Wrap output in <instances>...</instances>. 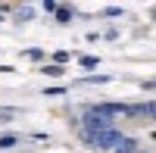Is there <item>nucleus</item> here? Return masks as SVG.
I'll return each mask as SVG.
<instances>
[{
    "label": "nucleus",
    "mask_w": 156,
    "mask_h": 153,
    "mask_svg": "<svg viewBox=\"0 0 156 153\" xmlns=\"http://www.w3.org/2000/svg\"><path fill=\"white\" fill-rule=\"evenodd\" d=\"M41 72H44V75H50V78H59V75H66V69H62V66H56V62H47Z\"/></svg>",
    "instance_id": "nucleus-5"
},
{
    "label": "nucleus",
    "mask_w": 156,
    "mask_h": 153,
    "mask_svg": "<svg viewBox=\"0 0 156 153\" xmlns=\"http://www.w3.org/2000/svg\"><path fill=\"white\" fill-rule=\"evenodd\" d=\"M59 94H66V87H47V97H59Z\"/></svg>",
    "instance_id": "nucleus-10"
},
{
    "label": "nucleus",
    "mask_w": 156,
    "mask_h": 153,
    "mask_svg": "<svg viewBox=\"0 0 156 153\" xmlns=\"http://www.w3.org/2000/svg\"><path fill=\"white\" fill-rule=\"evenodd\" d=\"M137 153H150V150H137Z\"/></svg>",
    "instance_id": "nucleus-14"
},
{
    "label": "nucleus",
    "mask_w": 156,
    "mask_h": 153,
    "mask_svg": "<svg viewBox=\"0 0 156 153\" xmlns=\"http://www.w3.org/2000/svg\"><path fill=\"white\" fill-rule=\"evenodd\" d=\"M19 144V134H0V150H9Z\"/></svg>",
    "instance_id": "nucleus-6"
},
{
    "label": "nucleus",
    "mask_w": 156,
    "mask_h": 153,
    "mask_svg": "<svg viewBox=\"0 0 156 153\" xmlns=\"http://www.w3.org/2000/svg\"><path fill=\"white\" fill-rule=\"evenodd\" d=\"M81 137H84V144L94 147V150H115L125 134H119L115 128H109V131H81Z\"/></svg>",
    "instance_id": "nucleus-1"
},
{
    "label": "nucleus",
    "mask_w": 156,
    "mask_h": 153,
    "mask_svg": "<svg viewBox=\"0 0 156 153\" xmlns=\"http://www.w3.org/2000/svg\"><path fill=\"white\" fill-rule=\"evenodd\" d=\"M25 56H28V59H44V50H28Z\"/></svg>",
    "instance_id": "nucleus-12"
},
{
    "label": "nucleus",
    "mask_w": 156,
    "mask_h": 153,
    "mask_svg": "<svg viewBox=\"0 0 156 153\" xmlns=\"http://www.w3.org/2000/svg\"><path fill=\"white\" fill-rule=\"evenodd\" d=\"M153 119H156V112H153Z\"/></svg>",
    "instance_id": "nucleus-15"
},
{
    "label": "nucleus",
    "mask_w": 156,
    "mask_h": 153,
    "mask_svg": "<svg viewBox=\"0 0 156 153\" xmlns=\"http://www.w3.org/2000/svg\"><path fill=\"white\" fill-rule=\"evenodd\" d=\"M53 59H56V66H62V62H69V53H66V50H59V53H53Z\"/></svg>",
    "instance_id": "nucleus-8"
},
{
    "label": "nucleus",
    "mask_w": 156,
    "mask_h": 153,
    "mask_svg": "<svg viewBox=\"0 0 156 153\" xmlns=\"http://www.w3.org/2000/svg\"><path fill=\"white\" fill-rule=\"evenodd\" d=\"M16 116V109H0V122H6V119H12Z\"/></svg>",
    "instance_id": "nucleus-11"
},
{
    "label": "nucleus",
    "mask_w": 156,
    "mask_h": 153,
    "mask_svg": "<svg viewBox=\"0 0 156 153\" xmlns=\"http://www.w3.org/2000/svg\"><path fill=\"white\" fill-rule=\"evenodd\" d=\"M56 6H59V3H53V0H44L41 9H44V12H56Z\"/></svg>",
    "instance_id": "nucleus-9"
},
{
    "label": "nucleus",
    "mask_w": 156,
    "mask_h": 153,
    "mask_svg": "<svg viewBox=\"0 0 156 153\" xmlns=\"http://www.w3.org/2000/svg\"><path fill=\"white\" fill-rule=\"evenodd\" d=\"M109 128H115V116H106V112H100L97 106H87L84 109L81 131H109Z\"/></svg>",
    "instance_id": "nucleus-2"
},
{
    "label": "nucleus",
    "mask_w": 156,
    "mask_h": 153,
    "mask_svg": "<svg viewBox=\"0 0 156 153\" xmlns=\"http://www.w3.org/2000/svg\"><path fill=\"white\" fill-rule=\"evenodd\" d=\"M97 62H100L97 56H81V66H84V69H94V66H97Z\"/></svg>",
    "instance_id": "nucleus-7"
},
{
    "label": "nucleus",
    "mask_w": 156,
    "mask_h": 153,
    "mask_svg": "<svg viewBox=\"0 0 156 153\" xmlns=\"http://www.w3.org/2000/svg\"><path fill=\"white\" fill-rule=\"evenodd\" d=\"M53 16H56V22H59V25H69V22H72V16H75V9H69V6H56Z\"/></svg>",
    "instance_id": "nucleus-4"
},
{
    "label": "nucleus",
    "mask_w": 156,
    "mask_h": 153,
    "mask_svg": "<svg viewBox=\"0 0 156 153\" xmlns=\"http://www.w3.org/2000/svg\"><path fill=\"white\" fill-rule=\"evenodd\" d=\"M137 150H140V147H137L134 137H122L119 147H115V153H137Z\"/></svg>",
    "instance_id": "nucleus-3"
},
{
    "label": "nucleus",
    "mask_w": 156,
    "mask_h": 153,
    "mask_svg": "<svg viewBox=\"0 0 156 153\" xmlns=\"http://www.w3.org/2000/svg\"><path fill=\"white\" fill-rule=\"evenodd\" d=\"M153 19H156V6H153Z\"/></svg>",
    "instance_id": "nucleus-13"
},
{
    "label": "nucleus",
    "mask_w": 156,
    "mask_h": 153,
    "mask_svg": "<svg viewBox=\"0 0 156 153\" xmlns=\"http://www.w3.org/2000/svg\"><path fill=\"white\" fill-rule=\"evenodd\" d=\"M153 87H156V81H153Z\"/></svg>",
    "instance_id": "nucleus-16"
}]
</instances>
